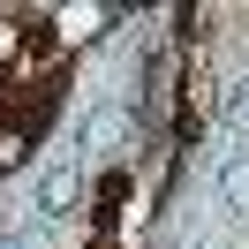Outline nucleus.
<instances>
[{"label":"nucleus","instance_id":"1","mask_svg":"<svg viewBox=\"0 0 249 249\" xmlns=\"http://www.w3.org/2000/svg\"><path fill=\"white\" fill-rule=\"evenodd\" d=\"M83 159H53L46 174H38V189H31V227H46V234H61L68 219L83 212Z\"/></svg>","mask_w":249,"mask_h":249},{"label":"nucleus","instance_id":"2","mask_svg":"<svg viewBox=\"0 0 249 249\" xmlns=\"http://www.w3.org/2000/svg\"><path fill=\"white\" fill-rule=\"evenodd\" d=\"M128 136H136V106H128V98H106V106H91V121H83V136H76V151H83V159H121Z\"/></svg>","mask_w":249,"mask_h":249},{"label":"nucleus","instance_id":"3","mask_svg":"<svg viewBox=\"0 0 249 249\" xmlns=\"http://www.w3.org/2000/svg\"><path fill=\"white\" fill-rule=\"evenodd\" d=\"M212 196H219V212H227V219H242V227H249V143L219 159V174H212Z\"/></svg>","mask_w":249,"mask_h":249},{"label":"nucleus","instance_id":"4","mask_svg":"<svg viewBox=\"0 0 249 249\" xmlns=\"http://www.w3.org/2000/svg\"><path fill=\"white\" fill-rule=\"evenodd\" d=\"M227 128H234V136L249 143V76H242V83L227 91Z\"/></svg>","mask_w":249,"mask_h":249},{"label":"nucleus","instance_id":"5","mask_svg":"<svg viewBox=\"0 0 249 249\" xmlns=\"http://www.w3.org/2000/svg\"><path fill=\"white\" fill-rule=\"evenodd\" d=\"M0 249H38V227H0Z\"/></svg>","mask_w":249,"mask_h":249},{"label":"nucleus","instance_id":"6","mask_svg":"<svg viewBox=\"0 0 249 249\" xmlns=\"http://www.w3.org/2000/svg\"><path fill=\"white\" fill-rule=\"evenodd\" d=\"M166 249H212V242H204V234H189V227H181V234H174Z\"/></svg>","mask_w":249,"mask_h":249}]
</instances>
